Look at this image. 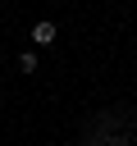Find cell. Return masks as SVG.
Wrapping results in <instances>:
<instances>
[{
	"label": "cell",
	"instance_id": "obj_1",
	"mask_svg": "<svg viewBox=\"0 0 137 146\" xmlns=\"http://www.w3.org/2000/svg\"><path fill=\"white\" fill-rule=\"evenodd\" d=\"M32 41H37V46H50V41H55V23H37V27H32Z\"/></svg>",
	"mask_w": 137,
	"mask_h": 146
}]
</instances>
